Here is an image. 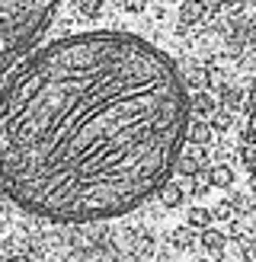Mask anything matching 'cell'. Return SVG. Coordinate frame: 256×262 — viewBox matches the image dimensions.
Instances as JSON below:
<instances>
[{"mask_svg": "<svg viewBox=\"0 0 256 262\" xmlns=\"http://www.w3.org/2000/svg\"><path fill=\"white\" fill-rule=\"evenodd\" d=\"M58 0H0V80L48 26Z\"/></svg>", "mask_w": 256, "mask_h": 262, "instance_id": "2", "label": "cell"}, {"mask_svg": "<svg viewBox=\"0 0 256 262\" xmlns=\"http://www.w3.org/2000/svg\"><path fill=\"white\" fill-rule=\"evenodd\" d=\"M247 147H250V163H253V173H256V106L250 115V131H247Z\"/></svg>", "mask_w": 256, "mask_h": 262, "instance_id": "3", "label": "cell"}, {"mask_svg": "<svg viewBox=\"0 0 256 262\" xmlns=\"http://www.w3.org/2000/svg\"><path fill=\"white\" fill-rule=\"evenodd\" d=\"M186 135L189 93L166 51L119 29L51 38L0 83V199L61 227L132 214Z\"/></svg>", "mask_w": 256, "mask_h": 262, "instance_id": "1", "label": "cell"}]
</instances>
